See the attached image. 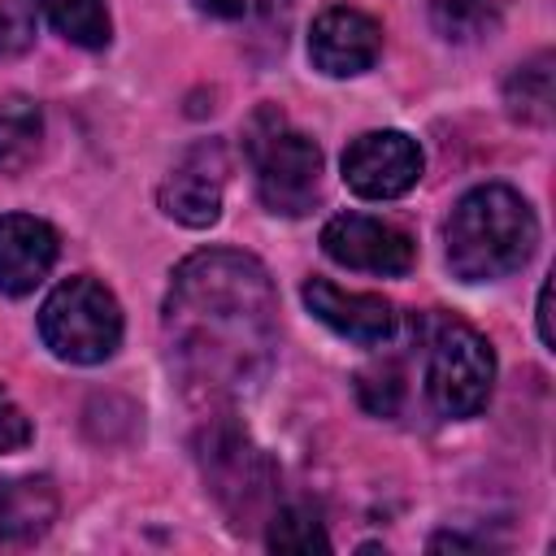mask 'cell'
<instances>
[{"label": "cell", "mask_w": 556, "mask_h": 556, "mask_svg": "<svg viewBox=\"0 0 556 556\" xmlns=\"http://www.w3.org/2000/svg\"><path fill=\"white\" fill-rule=\"evenodd\" d=\"M491 387H495L491 343L473 326L443 317L430 334V356H426V391L434 413L452 421L478 417L491 400Z\"/></svg>", "instance_id": "cell-5"}, {"label": "cell", "mask_w": 556, "mask_h": 556, "mask_svg": "<svg viewBox=\"0 0 556 556\" xmlns=\"http://www.w3.org/2000/svg\"><path fill=\"white\" fill-rule=\"evenodd\" d=\"M191 4L222 22H261V17H278V9H287L291 0H191Z\"/></svg>", "instance_id": "cell-21"}, {"label": "cell", "mask_w": 556, "mask_h": 556, "mask_svg": "<svg viewBox=\"0 0 556 556\" xmlns=\"http://www.w3.org/2000/svg\"><path fill=\"white\" fill-rule=\"evenodd\" d=\"M43 143V113L30 96L0 100V174H22L35 165Z\"/></svg>", "instance_id": "cell-14"}, {"label": "cell", "mask_w": 556, "mask_h": 556, "mask_svg": "<svg viewBox=\"0 0 556 556\" xmlns=\"http://www.w3.org/2000/svg\"><path fill=\"white\" fill-rule=\"evenodd\" d=\"M30 417L22 413V404L0 387V452H22L30 443Z\"/></svg>", "instance_id": "cell-22"}, {"label": "cell", "mask_w": 556, "mask_h": 556, "mask_svg": "<svg viewBox=\"0 0 556 556\" xmlns=\"http://www.w3.org/2000/svg\"><path fill=\"white\" fill-rule=\"evenodd\" d=\"M243 152L256 174V195L278 217H304L321 195V148L291 126L274 104H261L243 126Z\"/></svg>", "instance_id": "cell-3"}, {"label": "cell", "mask_w": 556, "mask_h": 556, "mask_svg": "<svg viewBox=\"0 0 556 556\" xmlns=\"http://www.w3.org/2000/svg\"><path fill=\"white\" fill-rule=\"evenodd\" d=\"M56 517L48 478H0V543H35Z\"/></svg>", "instance_id": "cell-13"}, {"label": "cell", "mask_w": 556, "mask_h": 556, "mask_svg": "<svg viewBox=\"0 0 556 556\" xmlns=\"http://www.w3.org/2000/svg\"><path fill=\"white\" fill-rule=\"evenodd\" d=\"M382 52V26L348 4L326 9L308 30V61L326 78H356Z\"/></svg>", "instance_id": "cell-10"}, {"label": "cell", "mask_w": 556, "mask_h": 556, "mask_svg": "<svg viewBox=\"0 0 556 556\" xmlns=\"http://www.w3.org/2000/svg\"><path fill=\"white\" fill-rule=\"evenodd\" d=\"M539 248L530 200L504 182L473 187L456 200L443 226V256L460 282H495L517 274Z\"/></svg>", "instance_id": "cell-2"}, {"label": "cell", "mask_w": 556, "mask_h": 556, "mask_svg": "<svg viewBox=\"0 0 556 556\" xmlns=\"http://www.w3.org/2000/svg\"><path fill=\"white\" fill-rule=\"evenodd\" d=\"M504 104L517 122L526 126H547L552 122V104H556V87H552V52H534L530 61H521L508 83H504Z\"/></svg>", "instance_id": "cell-15"}, {"label": "cell", "mask_w": 556, "mask_h": 556, "mask_svg": "<svg viewBox=\"0 0 556 556\" xmlns=\"http://www.w3.org/2000/svg\"><path fill=\"white\" fill-rule=\"evenodd\" d=\"M321 252L334 261V265H348V269H365V274H382V278H400L413 269V239L382 222V217H369V213H339L321 226Z\"/></svg>", "instance_id": "cell-9"}, {"label": "cell", "mask_w": 556, "mask_h": 556, "mask_svg": "<svg viewBox=\"0 0 556 556\" xmlns=\"http://www.w3.org/2000/svg\"><path fill=\"white\" fill-rule=\"evenodd\" d=\"M39 339L56 361L100 365L122 348V304L87 274L65 278L39 308Z\"/></svg>", "instance_id": "cell-4"}, {"label": "cell", "mask_w": 556, "mask_h": 556, "mask_svg": "<svg viewBox=\"0 0 556 556\" xmlns=\"http://www.w3.org/2000/svg\"><path fill=\"white\" fill-rule=\"evenodd\" d=\"M200 469L208 491L217 495V504L243 526V517H252L269 491H274V469L265 460V452L235 426V421H213L200 434Z\"/></svg>", "instance_id": "cell-6"}, {"label": "cell", "mask_w": 556, "mask_h": 556, "mask_svg": "<svg viewBox=\"0 0 556 556\" xmlns=\"http://www.w3.org/2000/svg\"><path fill=\"white\" fill-rule=\"evenodd\" d=\"M265 547L269 552H330V534L326 526L317 521L313 508L304 504H287L269 517V530H265Z\"/></svg>", "instance_id": "cell-17"}, {"label": "cell", "mask_w": 556, "mask_h": 556, "mask_svg": "<svg viewBox=\"0 0 556 556\" xmlns=\"http://www.w3.org/2000/svg\"><path fill=\"white\" fill-rule=\"evenodd\" d=\"M165 356L182 391L204 404L256 391L278 352V295L252 252H191L165 291Z\"/></svg>", "instance_id": "cell-1"}, {"label": "cell", "mask_w": 556, "mask_h": 556, "mask_svg": "<svg viewBox=\"0 0 556 556\" xmlns=\"http://www.w3.org/2000/svg\"><path fill=\"white\" fill-rule=\"evenodd\" d=\"M430 17H434V30L456 43L478 39L500 22L495 0H430Z\"/></svg>", "instance_id": "cell-18"}, {"label": "cell", "mask_w": 556, "mask_h": 556, "mask_svg": "<svg viewBox=\"0 0 556 556\" xmlns=\"http://www.w3.org/2000/svg\"><path fill=\"white\" fill-rule=\"evenodd\" d=\"M226 148L222 139H200L191 143L174 165L169 174L161 178V213L174 217L178 226H191V230H208L217 217H222V195H226Z\"/></svg>", "instance_id": "cell-7"}, {"label": "cell", "mask_w": 556, "mask_h": 556, "mask_svg": "<svg viewBox=\"0 0 556 556\" xmlns=\"http://www.w3.org/2000/svg\"><path fill=\"white\" fill-rule=\"evenodd\" d=\"M35 9L48 17V26L56 35H65L78 48H104L113 39V22H109V4L104 0H35Z\"/></svg>", "instance_id": "cell-16"}, {"label": "cell", "mask_w": 556, "mask_h": 556, "mask_svg": "<svg viewBox=\"0 0 556 556\" xmlns=\"http://www.w3.org/2000/svg\"><path fill=\"white\" fill-rule=\"evenodd\" d=\"M539 339H543L547 352L556 348V334H552V282L539 287Z\"/></svg>", "instance_id": "cell-23"}, {"label": "cell", "mask_w": 556, "mask_h": 556, "mask_svg": "<svg viewBox=\"0 0 556 556\" xmlns=\"http://www.w3.org/2000/svg\"><path fill=\"white\" fill-rule=\"evenodd\" d=\"M300 295H304L308 313H313L321 326H330L339 339H348V343L378 348V343H387L391 330H395V308H391V300H382V295H374V291H343V287H334L330 278H308V282L300 287Z\"/></svg>", "instance_id": "cell-11"}, {"label": "cell", "mask_w": 556, "mask_h": 556, "mask_svg": "<svg viewBox=\"0 0 556 556\" xmlns=\"http://www.w3.org/2000/svg\"><path fill=\"white\" fill-rule=\"evenodd\" d=\"M343 182L365 200H395L421 178V148L404 130H365L343 148Z\"/></svg>", "instance_id": "cell-8"}, {"label": "cell", "mask_w": 556, "mask_h": 556, "mask_svg": "<svg viewBox=\"0 0 556 556\" xmlns=\"http://www.w3.org/2000/svg\"><path fill=\"white\" fill-rule=\"evenodd\" d=\"M35 43V4L0 0V56H22Z\"/></svg>", "instance_id": "cell-19"}, {"label": "cell", "mask_w": 556, "mask_h": 556, "mask_svg": "<svg viewBox=\"0 0 556 556\" xmlns=\"http://www.w3.org/2000/svg\"><path fill=\"white\" fill-rule=\"evenodd\" d=\"M356 391H361V404L378 417H395L400 400H404V382L395 369H374V374H361L356 378Z\"/></svg>", "instance_id": "cell-20"}, {"label": "cell", "mask_w": 556, "mask_h": 556, "mask_svg": "<svg viewBox=\"0 0 556 556\" xmlns=\"http://www.w3.org/2000/svg\"><path fill=\"white\" fill-rule=\"evenodd\" d=\"M61 239L43 217L4 213L0 217V295H30L56 265Z\"/></svg>", "instance_id": "cell-12"}]
</instances>
